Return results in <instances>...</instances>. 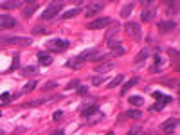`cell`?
I'll return each instance as SVG.
<instances>
[{
    "label": "cell",
    "instance_id": "cell-32",
    "mask_svg": "<svg viewBox=\"0 0 180 135\" xmlns=\"http://www.w3.org/2000/svg\"><path fill=\"white\" fill-rule=\"evenodd\" d=\"M74 86H79V79H72L70 83L67 85V88H74Z\"/></svg>",
    "mask_w": 180,
    "mask_h": 135
},
{
    "label": "cell",
    "instance_id": "cell-26",
    "mask_svg": "<svg viewBox=\"0 0 180 135\" xmlns=\"http://www.w3.org/2000/svg\"><path fill=\"white\" fill-rule=\"evenodd\" d=\"M131 9H133V4H128V6H124V7L121 9V16H122V18H126V16L131 13Z\"/></svg>",
    "mask_w": 180,
    "mask_h": 135
},
{
    "label": "cell",
    "instance_id": "cell-31",
    "mask_svg": "<svg viewBox=\"0 0 180 135\" xmlns=\"http://www.w3.org/2000/svg\"><path fill=\"white\" fill-rule=\"evenodd\" d=\"M33 33H34V34H47L49 31H47V29H42V27H36Z\"/></svg>",
    "mask_w": 180,
    "mask_h": 135
},
{
    "label": "cell",
    "instance_id": "cell-5",
    "mask_svg": "<svg viewBox=\"0 0 180 135\" xmlns=\"http://www.w3.org/2000/svg\"><path fill=\"white\" fill-rule=\"evenodd\" d=\"M105 7V4L103 2H90L88 6H86V9H85V14L86 16H94V14H97Z\"/></svg>",
    "mask_w": 180,
    "mask_h": 135
},
{
    "label": "cell",
    "instance_id": "cell-19",
    "mask_svg": "<svg viewBox=\"0 0 180 135\" xmlns=\"http://www.w3.org/2000/svg\"><path fill=\"white\" fill-rule=\"evenodd\" d=\"M0 7H4V9H16V7H22V2L20 0H14V2H2Z\"/></svg>",
    "mask_w": 180,
    "mask_h": 135
},
{
    "label": "cell",
    "instance_id": "cell-10",
    "mask_svg": "<svg viewBox=\"0 0 180 135\" xmlns=\"http://www.w3.org/2000/svg\"><path fill=\"white\" fill-rule=\"evenodd\" d=\"M0 18H2V23H0L2 29H11L16 25V20H14L13 16H9V14H4V16H0Z\"/></svg>",
    "mask_w": 180,
    "mask_h": 135
},
{
    "label": "cell",
    "instance_id": "cell-3",
    "mask_svg": "<svg viewBox=\"0 0 180 135\" xmlns=\"http://www.w3.org/2000/svg\"><path fill=\"white\" fill-rule=\"evenodd\" d=\"M61 7H63V4L61 2H56V4H50L45 11L42 13V18L43 20H50V18H54L59 11H61Z\"/></svg>",
    "mask_w": 180,
    "mask_h": 135
},
{
    "label": "cell",
    "instance_id": "cell-22",
    "mask_svg": "<svg viewBox=\"0 0 180 135\" xmlns=\"http://www.w3.org/2000/svg\"><path fill=\"white\" fill-rule=\"evenodd\" d=\"M122 81H124V76H122V74H117V76H115V78L112 79V81H110L108 88H115V86H119V85H121Z\"/></svg>",
    "mask_w": 180,
    "mask_h": 135
},
{
    "label": "cell",
    "instance_id": "cell-12",
    "mask_svg": "<svg viewBox=\"0 0 180 135\" xmlns=\"http://www.w3.org/2000/svg\"><path fill=\"white\" fill-rule=\"evenodd\" d=\"M114 69V61H105V63H99L95 65V72L97 74H103V72H108Z\"/></svg>",
    "mask_w": 180,
    "mask_h": 135
},
{
    "label": "cell",
    "instance_id": "cell-35",
    "mask_svg": "<svg viewBox=\"0 0 180 135\" xmlns=\"http://www.w3.org/2000/svg\"><path fill=\"white\" fill-rule=\"evenodd\" d=\"M45 99H36V101H31V106H38V105H43Z\"/></svg>",
    "mask_w": 180,
    "mask_h": 135
},
{
    "label": "cell",
    "instance_id": "cell-6",
    "mask_svg": "<svg viewBox=\"0 0 180 135\" xmlns=\"http://www.w3.org/2000/svg\"><path fill=\"white\" fill-rule=\"evenodd\" d=\"M36 9H38V2L31 0V2H25V6L22 7V13H23L25 18H29V16H33V14H34Z\"/></svg>",
    "mask_w": 180,
    "mask_h": 135
},
{
    "label": "cell",
    "instance_id": "cell-18",
    "mask_svg": "<svg viewBox=\"0 0 180 135\" xmlns=\"http://www.w3.org/2000/svg\"><path fill=\"white\" fill-rule=\"evenodd\" d=\"M95 112H97V106H95V105H90V106L81 108V115H83V117H90V115L95 114Z\"/></svg>",
    "mask_w": 180,
    "mask_h": 135
},
{
    "label": "cell",
    "instance_id": "cell-41",
    "mask_svg": "<svg viewBox=\"0 0 180 135\" xmlns=\"http://www.w3.org/2000/svg\"><path fill=\"white\" fill-rule=\"evenodd\" d=\"M106 135H114V132H110V133H106Z\"/></svg>",
    "mask_w": 180,
    "mask_h": 135
},
{
    "label": "cell",
    "instance_id": "cell-27",
    "mask_svg": "<svg viewBox=\"0 0 180 135\" xmlns=\"http://www.w3.org/2000/svg\"><path fill=\"white\" fill-rule=\"evenodd\" d=\"M34 88H36V81H34V79H33V81H29L27 85L23 86V90H22V92H33Z\"/></svg>",
    "mask_w": 180,
    "mask_h": 135
},
{
    "label": "cell",
    "instance_id": "cell-34",
    "mask_svg": "<svg viewBox=\"0 0 180 135\" xmlns=\"http://www.w3.org/2000/svg\"><path fill=\"white\" fill-rule=\"evenodd\" d=\"M61 115H63V112H61V110H58V112H54L52 119H54V121H59V119H61Z\"/></svg>",
    "mask_w": 180,
    "mask_h": 135
},
{
    "label": "cell",
    "instance_id": "cell-15",
    "mask_svg": "<svg viewBox=\"0 0 180 135\" xmlns=\"http://www.w3.org/2000/svg\"><path fill=\"white\" fill-rule=\"evenodd\" d=\"M81 65H83V60L79 56H76V58H72V60H69V61L65 63V67H69V69H78Z\"/></svg>",
    "mask_w": 180,
    "mask_h": 135
},
{
    "label": "cell",
    "instance_id": "cell-20",
    "mask_svg": "<svg viewBox=\"0 0 180 135\" xmlns=\"http://www.w3.org/2000/svg\"><path fill=\"white\" fill-rule=\"evenodd\" d=\"M141 16H142V22H151L155 16V9H144Z\"/></svg>",
    "mask_w": 180,
    "mask_h": 135
},
{
    "label": "cell",
    "instance_id": "cell-1",
    "mask_svg": "<svg viewBox=\"0 0 180 135\" xmlns=\"http://www.w3.org/2000/svg\"><path fill=\"white\" fill-rule=\"evenodd\" d=\"M0 42L6 45H31L33 38H22V36H2Z\"/></svg>",
    "mask_w": 180,
    "mask_h": 135
},
{
    "label": "cell",
    "instance_id": "cell-14",
    "mask_svg": "<svg viewBox=\"0 0 180 135\" xmlns=\"http://www.w3.org/2000/svg\"><path fill=\"white\" fill-rule=\"evenodd\" d=\"M103 117H105V115H103V112H99V110H97L95 114H92L90 117H86V124H90V126H92V124H95V122H99Z\"/></svg>",
    "mask_w": 180,
    "mask_h": 135
},
{
    "label": "cell",
    "instance_id": "cell-23",
    "mask_svg": "<svg viewBox=\"0 0 180 135\" xmlns=\"http://www.w3.org/2000/svg\"><path fill=\"white\" fill-rule=\"evenodd\" d=\"M137 83H139V78H131V79H130V81H128V83L124 85V88H122V90H121V94H122V96H124V94H126V90H128V88H131V86H135Z\"/></svg>",
    "mask_w": 180,
    "mask_h": 135
},
{
    "label": "cell",
    "instance_id": "cell-40",
    "mask_svg": "<svg viewBox=\"0 0 180 135\" xmlns=\"http://www.w3.org/2000/svg\"><path fill=\"white\" fill-rule=\"evenodd\" d=\"M146 135H155V132H151V133H146Z\"/></svg>",
    "mask_w": 180,
    "mask_h": 135
},
{
    "label": "cell",
    "instance_id": "cell-7",
    "mask_svg": "<svg viewBox=\"0 0 180 135\" xmlns=\"http://www.w3.org/2000/svg\"><path fill=\"white\" fill-rule=\"evenodd\" d=\"M110 23H112L110 18H95L94 22L88 23V29H103V27H108Z\"/></svg>",
    "mask_w": 180,
    "mask_h": 135
},
{
    "label": "cell",
    "instance_id": "cell-36",
    "mask_svg": "<svg viewBox=\"0 0 180 135\" xmlns=\"http://www.w3.org/2000/svg\"><path fill=\"white\" fill-rule=\"evenodd\" d=\"M101 83H103V78H92V85H101Z\"/></svg>",
    "mask_w": 180,
    "mask_h": 135
},
{
    "label": "cell",
    "instance_id": "cell-2",
    "mask_svg": "<svg viewBox=\"0 0 180 135\" xmlns=\"http://www.w3.org/2000/svg\"><path fill=\"white\" fill-rule=\"evenodd\" d=\"M47 45V49L49 50H54V52H61V50H65L70 43L67 42V40H59V38H54V40H49V42L45 43Z\"/></svg>",
    "mask_w": 180,
    "mask_h": 135
},
{
    "label": "cell",
    "instance_id": "cell-17",
    "mask_svg": "<svg viewBox=\"0 0 180 135\" xmlns=\"http://www.w3.org/2000/svg\"><path fill=\"white\" fill-rule=\"evenodd\" d=\"M38 60H40V65H43V67H47V65L52 63V58H50L47 52H40V54H38Z\"/></svg>",
    "mask_w": 180,
    "mask_h": 135
},
{
    "label": "cell",
    "instance_id": "cell-37",
    "mask_svg": "<svg viewBox=\"0 0 180 135\" xmlns=\"http://www.w3.org/2000/svg\"><path fill=\"white\" fill-rule=\"evenodd\" d=\"M78 94H81V96H83V94H86V86H79V88H78Z\"/></svg>",
    "mask_w": 180,
    "mask_h": 135
},
{
    "label": "cell",
    "instance_id": "cell-21",
    "mask_svg": "<svg viewBox=\"0 0 180 135\" xmlns=\"http://www.w3.org/2000/svg\"><path fill=\"white\" fill-rule=\"evenodd\" d=\"M81 13V9L79 7H74V9H69V11H65L63 14H61V18L63 20H67V18H72V16H76V14Z\"/></svg>",
    "mask_w": 180,
    "mask_h": 135
},
{
    "label": "cell",
    "instance_id": "cell-24",
    "mask_svg": "<svg viewBox=\"0 0 180 135\" xmlns=\"http://www.w3.org/2000/svg\"><path fill=\"white\" fill-rule=\"evenodd\" d=\"M122 117H130V119H141L142 115H141V112H139V110H128V112L122 115Z\"/></svg>",
    "mask_w": 180,
    "mask_h": 135
},
{
    "label": "cell",
    "instance_id": "cell-25",
    "mask_svg": "<svg viewBox=\"0 0 180 135\" xmlns=\"http://www.w3.org/2000/svg\"><path fill=\"white\" fill-rule=\"evenodd\" d=\"M130 103H131L133 106H141V105L144 103V99L141 97V96H131V97H130Z\"/></svg>",
    "mask_w": 180,
    "mask_h": 135
},
{
    "label": "cell",
    "instance_id": "cell-42",
    "mask_svg": "<svg viewBox=\"0 0 180 135\" xmlns=\"http://www.w3.org/2000/svg\"><path fill=\"white\" fill-rule=\"evenodd\" d=\"M0 135H2V133H0Z\"/></svg>",
    "mask_w": 180,
    "mask_h": 135
},
{
    "label": "cell",
    "instance_id": "cell-9",
    "mask_svg": "<svg viewBox=\"0 0 180 135\" xmlns=\"http://www.w3.org/2000/svg\"><path fill=\"white\" fill-rule=\"evenodd\" d=\"M177 124H178V119H177V117H171L169 121L162 122V126H160V128L164 130V132H167V133H171V132H175Z\"/></svg>",
    "mask_w": 180,
    "mask_h": 135
},
{
    "label": "cell",
    "instance_id": "cell-13",
    "mask_svg": "<svg viewBox=\"0 0 180 135\" xmlns=\"http://www.w3.org/2000/svg\"><path fill=\"white\" fill-rule=\"evenodd\" d=\"M171 101H173V99L169 97V96H160V97H158V103H157L153 108H151V110H162V108H164L167 103H171Z\"/></svg>",
    "mask_w": 180,
    "mask_h": 135
},
{
    "label": "cell",
    "instance_id": "cell-28",
    "mask_svg": "<svg viewBox=\"0 0 180 135\" xmlns=\"http://www.w3.org/2000/svg\"><path fill=\"white\" fill-rule=\"evenodd\" d=\"M56 86H58L56 81H47V83L42 86V90H52V88H56Z\"/></svg>",
    "mask_w": 180,
    "mask_h": 135
},
{
    "label": "cell",
    "instance_id": "cell-11",
    "mask_svg": "<svg viewBox=\"0 0 180 135\" xmlns=\"http://www.w3.org/2000/svg\"><path fill=\"white\" fill-rule=\"evenodd\" d=\"M175 27H177V25H175V22H173V20H162V22H158V29H160L162 33H169V31H173Z\"/></svg>",
    "mask_w": 180,
    "mask_h": 135
},
{
    "label": "cell",
    "instance_id": "cell-8",
    "mask_svg": "<svg viewBox=\"0 0 180 135\" xmlns=\"http://www.w3.org/2000/svg\"><path fill=\"white\" fill-rule=\"evenodd\" d=\"M110 25H112V27L108 29L106 34H105V40H106V42H112V38H115V36H117V33H119V29H121V25H119L117 22H112Z\"/></svg>",
    "mask_w": 180,
    "mask_h": 135
},
{
    "label": "cell",
    "instance_id": "cell-38",
    "mask_svg": "<svg viewBox=\"0 0 180 135\" xmlns=\"http://www.w3.org/2000/svg\"><path fill=\"white\" fill-rule=\"evenodd\" d=\"M52 135H65V132H63V130H54Z\"/></svg>",
    "mask_w": 180,
    "mask_h": 135
},
{
    "label": "cell",
    "instance_id": "cell-39",
    "mask_svg": "<svg viewBox=\"0 0 180 135\" xmlns=\"http://www.w3.org/2000/svg\"><path fill=\"white\" fill-rule=\"evenodd\" d=\"M0 97H2V101H7V99H9V94H7V92H4L2 96H0Z\"/></svg>",
    "mask_w": 180,
    "mask_h": 135
},
{
    "label": "cell",
    "instance_id": "cell-29",
    "mask_svg": "<svg viewBox=\"0 0 180 135\" xmlns=\"http://www.w3.org/2000/svg\"><path fill=\"white\" fill-rule=\"evenodd\" d=\"M34 72H36V67H33V65H29V67L23 69V74H25V76H33Z\"/></svg>",
    "mask_w": 180,
    "mask_h": 135
},
{
    "label": "cell",
    "instance_id": "cell-16",
    "mask_svg": "<svg viewBox=\"0 0 180 135\" xmlns=\"http://www.w3.org/2000/svg\"><path fill=\"white\" fill-rule=\"evenodd\" d=\"M150 54H151V49H150V47H144V49L141 50L139 54H137V65L142 63V61H144V60H146L148 56H150Z\"/></svg>",
    "mask_w": 180,
    "mask_h": 135
},
{
    "label": "cell",
    "instance_id": "cell-30",
    "mask_svg": "<svg viewBox=\"0 0 180 135\" xmlns=\"http://www.w3.org/2000/svg\"><path fill=\"white\" fill-rule=\"evenodd\" d=\"M121 54H124V47H117V49H112V56H121Z\"/></svg>",
    "mask_w": 180,
    "mask_h": 135
},
{
    "label": "cell",
    "instance_id": "cell-4",
    "mask_svg": "<svg viewBox=\"0 0 180 135\" xmlns=\"http://www.w3.org/2000/svg\"><path fill=\"white\" fill-rule=\"evenodd\" d=\"M124 29H126V34L131 36L133 40H141V25L139 23H135V22H128L126 25H124Z\"/></svg>",
    "mask_w": 180,
    "mask_h": 135
},
{
    "label": "cell",
    "instance_id": "cell-33",
    "mask_svg": "<svg viewBox=\"0 0 180 135\" xmlns=\"http://www.w3.org/2000/svg\"><path fill=\"white\" fill-rule=\"evenodd\" d=\"M141 132H142V130L139 128V126H133V128L130 130V133H128V135H137V133H141Z\"/></svg>",
    "mask_w": 180,
    "mask_h": 135
}]
</instances>
